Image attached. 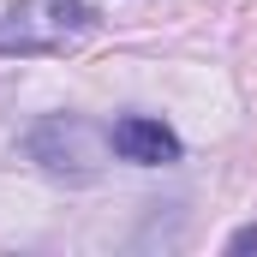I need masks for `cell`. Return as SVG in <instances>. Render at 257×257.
Here are the masks:
<instances>
[{"mask_svg": "<svg viewBox=\"0 0 257 257\" xmlns=\"http://www.w3.org/2000/svg\"><path fill=\"white\" fill-rule=\"evenodd\" d=\"M108 150H114L108 132L78 120V114H48L42 126H30V138H24V156L42 162L60 180H96L102 162H108Z\"/></svg>", "mask_w": 257, "mask_h": 257, "instance_id": "obj_1", "label": "cell"}, {"mask_svg": "<svg viewBox=\"0 0 257 257\" xmlns=\"http://www.w3.org/2000/svg\"><path fill=\"white\" fill-rule=\"evenodd\" d=\"M96 24L90 0H18L0 18V54H48Z\"/></svg>", "mask_w": 257, "mask_h": 257, "instance_id": "obj_2", "label": "cell"}, {"mask_svg": "<svg viewBox=\"0 0 257 257\" xmlns=\"http://www.w3.org/2000/svg\"><path fill=\"white\" fill-rule=\"evenodd\" d=\"M108 144H114L120 162H138V168H168V162H180V138L162 126V120H150V114L114 120V126H108Z\"/></svg>", "mask_w": 257, "mask_h": 257, "instance_id": "obj_3", "label": "cell"}, {"mask_svg": "<svg viewBox=\"0 0 257 257\" xmlns=\"http://www.w3.org/2000/svg\"><path fill=\"white\" fill-rule=\"evenodd\" d=\"M227 251H257V221H251V227H239V233L227 239Z\"/></svg>", "mask_w": 257, "mask_h": 257, "instance_id": "obj_4", "label": "cell"}]
</instances>
